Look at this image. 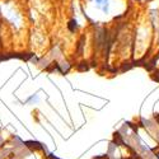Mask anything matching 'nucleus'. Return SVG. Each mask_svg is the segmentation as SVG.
<instances>
[{"instance_id":"f03ea898","label":"nucleus","mask_w":159,"mask_h":159,"mask_svg":"<svg viewBox=\"0 0 159 159\" xmlns=\"http://www.w3.org/2000/svg\"><path fill=\"white\" fill-rule=\"evenodd\" d=\"M27 102L28 104H37L38 102H39V97H38V94H32L31 97H28L27 98Z\"/></svg>"},{"instance_id":"f257e3e1","label":"nucleus","mask_w":159,"mask_h":159,"mask_svg":"<svg viewBox=\"0 0 159 159\" xmlns=\"http://www.w3.org/2000/svg\"><path fill=\"white\" fill-rule=\"evenodd\" d=\"M89 2L93 4L97 9L102 10L104 14H108V13H110V9H111L110 0H89Z\"/></svg>"}]
</instances>
